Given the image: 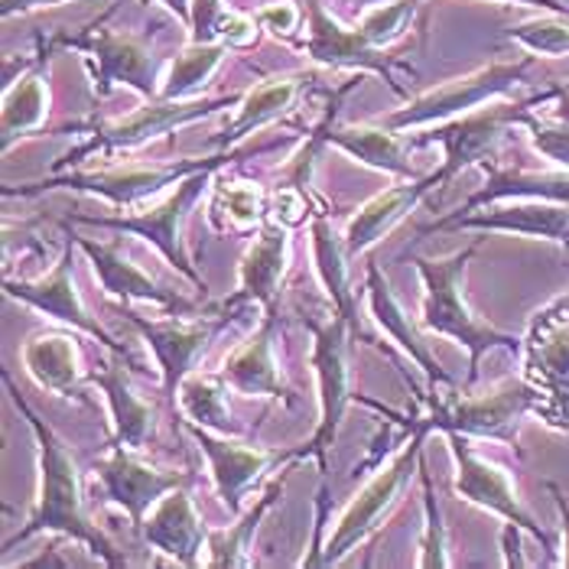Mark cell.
<instances>
[{
  "mask_svg": "<svg viewBox=\"0 0 569 569\" xmlns=\"http://www.w3.org/2000/svg\"><path fill=\"white\" fill-rule=\"evenodd\" d=\"M3 388L13 400V407L20 410V417L30 423L33 437H37V456H40V498L37 508L30 515L27 527H20L13 537H7L3 550H13L17 543L37 537V533H62L76 543L88 547L101 563L114 569L128 567V557L111 543V537L98 525H91L82 501V479H79V466L69 452V446L52 433V427L43 417L20 397L10 371H3Z\"/></svg>",
  "mask_w": 569,
  "mask_h": 569,
  "instance_id": "6da1fadb",
  "label": "cell"
},
{
  "mask_svg": "<svg viewBox=\"0 0 569 569\" xmlns=\"http://www.w3.org/2000/svg\"><path fill=\"white\" fill-rule=\"evenodd\" d=\"M479 244H469L449 258H413V267L423 280V309H420V326L427 332L449 336L452 342H459L469 351V385H476L479 378V365L488 351L505 349L518 351L521 339L511 332L495 329L491 322L479 319L472 307L466 303L462 293V280H466V267L476 258Z\"/></svg>",
  "mask_w": 569,
  "mask_h": 569,
  "instance_id": "7a4b0ae2",
  "label": "cell"
},
{
  "mask_svg": "<svg viewBox=\"0 0 569 569\" xmlns=\"http://www.w3.org/2000/svg\"><path fill=\"white\" fill-rule=\"evenodd\" d=\"M430 430H433L430 417L413 427L410 442H403V449L397 452L395 459L388 466H381L375 472V479L355 495V501L339 515V521L332 527L329 540L319 550H312L307 560H300V567H339L351 550H358V543H365L381 527L385 515L395 508L397 495L403 491V485L410 482V476L420 469L423 439H427Z\"/></svg>",
  "mask_w": 569,
  "mask_h": 569,
  "instance_id": "3957f363",
  "label": "cell"
},
{
  "mask_svg": "<svg viewBox=\"0 0 569 569\" xmlns=\"http://www.w3.org/2000/svg\"><path fill=\"white\" fill-rule=\"evenodd\" d=\"M244 157V150H221L216 157H192V160H179V163H160V167H128V170H79V173L52 176V179H40V182H27V186H7L3 196H40L46 189H72V192H88L98 196L104 202H111L114 209L133 212L140 209L147 199L163 196L176 189L182 179H189L199 170L209 167H224L231 160Z\"/></svg>",
  "mask_w": 569,
  "mask_h": 569,
  "instance_id": "277c9868",
  "label": "cell"
},
{
  "mask_svg": "<svg viewBox=\"0 0 569 569\" xmlns=\"http://www.w3.org/2000/svg\"><path fill=\"white\" fill-rule=\"evenodd\" d=\"M307 329L312 332V371H316V385H319V423L312 430V437L283 452V459H316L319 472H326L329 466V446L339 437L342 417L349 410L351 400V368H349V329L351 322L346 316L332 312L329 322H316L307 319Z\"/></svg>",
  "mask_w": 569,
  "mask_h": 569,
  "instance_id": "5b68a950",
  "label": "cell"
},
{
  "mask_svg": "<svg viewBox=\"0 0 569 569\" xmlns=\"http://www.w3.org/2000/svg\"><path fill=\"white\" fill-rule=\"evenodd\" d=\"M553 94H557V88L540 94V98H527V101H491V104L476 108L469 114H459L452 121L433 124L430 133L417 137L413 147H423V143H439L442 147V163H439L437 173H430L433 189H446L462 170L485 163L495 153V147L501 143V137L511 128H521L525 118L530 114V108L543 104V101H553Z\"/></svg>",
  "mask_w": 569,
  "mask_h": 569,
  "instance_id": "8992f818",
  "label": "cell"
},
{
  "mask_svg": "<svg viewBox=\"0 0 569 569\" xmlns=\"http://www.w3.org/2000/svg\"><path fill=\"white\" fill-rule=\"evenodd\" d=\"M530 62H533V56H525L518 62H491L479 72H472V76L452 79L446 86L430 88V91L410 98L400 111L385 114L378 124H385V128H391L397 133H407L417 131V128H433V124H442V121H452L459 114H469L476 108L498 101L515 86H521Z\"/></svg>",
  "mask_w": 569,
  "mask_h": 569,
  "instance_id": "52a82bcc",
  "label": "cell"
},
{
  "mask_svg": "<svg viewBox=\"0 0 569 569\" xmlns=\"http://www.w3.org/2000/svg\"><path fill=\"white\" fill-rule=\"evenodd\" d=\"M219 170L221 167H209V170H199L189 179H182L167 199H160L150 209H133V212H124V216H76V221L94 224V228L128 231V234H137V238L150 241L182 277H189L196 287L206 290L202 273L189 261V251H186V241H182V221L189 216V209L212 189V176L219 173Z\"/></svg>",
  "mask_w": 569,
  "mask_h": 569,
  "instance_id": "ba28073f",
  "label": "cell"
},
{
  "mask_svg": "<svg viewBox=\"0 0 569 569\" xmlns=\"http://www.w3.org/2000/svg\"><path fill=\"white\" fill-rule=\"evenodd\" d=\"M62 46L79 49L86 56L94 88L101 94H108L111 88L128 86L147 101H153L163 91V59L140 37L114 33V30H104L101 23H91L86 33L62 40Z\"/></svg>",
  "mask_w": 569,
  "mask_h": 569,
  "instance_id": "9c48e42d",
  "label": "cell"
},
{
  "mask_svg": "<svg viewBox=\"0 0 569 569\" xmlns=\"http://www.w3.org/2000/svg\"><path fill=\"white\" fill-rule=\"evenodd\" d=\"M540 391L521 378H508L479 397H462L452 403H437L430 413L433 430L462 433L469 439H498L515 446L518 427L530 410H537Z\"/></svg>",
  "mask_w": 569,
  "mask_h": 569,
  "instance_id": "30bf717a",
  "label": "cell"
},
{
  "mask_svg": "<svg viewBox=\"0 0 569 569\" xmlns=\"http://www.w3.org/2000/svg\"><path fill=\"white\" fill-rule=\"evenodd\" d=\"M446 437H449V449H452V459H456V491H459V498L482 508L488 515H495V518H501L505 525H518L543 550H550L553 547L550 533L537 525V518L527 511L518 488L511 482V476L498 462L479 456L469 446V437H462V433H446Z\"/></svg>",
  "mask_w": 569,
  "mask_h": 569,
  "instance_id": "8fae6325",
  "label": "cell"
},
{
  "mask_svg": "<svg viewBox=\"0 0 569 569\" xmlns=\"http://www.w3.org/2000/svg\"><path fill=\"white\" fill-rule=\"evenodd\" d=\"M241 94H221V98H186V101H176V98H153L147 101L140 111L128 114L124 121H114V124H104V128H94V137L88 140L82 150H76V160L88 157V153H128L137 150L163 133H173L199 118H209L221 108H238Z\"/></svg>",
  "mask_w": 569,
  "mask_h": 569,
  "instance_id": "7c38bea8",
  "label": "cell"
},
{
  "mask_svg": "<svg viewBox=\"0 0 569 569\" xmlns=\"http://www.w3.org/2000/svg\"><path fill=\"white\" fill-rule=\"evenodd\" d=\"M423 231H488V234H518L569 248V206L543 199H505L472 212H452Z\"/></svg>",
  "mask_w": 569,
  "mask_h": 569,
  "instance_id": "4fadbf2b",
  "label": "cell"
},
{
  "mask_svg": "<svg viewBox=\"0 0 569 569\" xmlns=\"http://www.w3.org/2000/svg\"><path fill=\"white\" fill-rule=\"evenodd\" d=\"M307 40L303 52L316 66H329V69H361V72H375L381 76L391 91H403L397 86L395 66L385 56V49L368 43V37L358 27L339 23L319 0H307Z\"/></svg>",
  "mask_w": 569,
  "mask_h": 569,
  "instance_id": "5bb4252c",
  "label": "cell"
},
{
  "mask_svg": "<svg viewBox=\"0 0 569 569\" xmlns=\"http://www.w3.org/2000/svg\"><path fill=\"white\" fill-rule=\"evenodd\" d=\"M128 322L143 336L147 349L157 355V368L163 375V395L176 400L179 385L192 375L196 361L209 351V346L216 342L228 316L221 319H196V322H186V319H163V322H147L140 319L137 312H124Z\"/></svg>",
  "mask_w": 569,
  "mask_h": 569,
  "instance_id": "9a60e30c",
  "label": "cell"
},
{
  "mask_svg": "<svg viewBox=\"0 0 569 569\" xmlns=\"http://www.w3.org/2000/svg\"><path fill=\"white\" fill-rule=\"evenodd\" d=\"M94 476L104 485V495L111 505H118L131 525L140 530L147 521L150 508L179 485H186V476L179 472H163L147 466L143 459H137V449H124V446H111L98 462H94Z\"/></svg>",
  "mask_w": 569,
  "mask_h": 569,
  "instance_id": "2e32d148",
  "label": "cell"
},
{
  "mask_svg": "<svg viewBox=\"0 0 569 569\" xmlns=\"http://www.w3.org/2000/svg\"><path fill=\"white\" fill-rule=\"evenodd\" d=\"M3 293L23 307L37 309L56 322H66L79 332H86L91 339H98L101 346H108L111 351H121V346L98 326V319L88 316L82 293L76 290V267H72V244L66 248V254L59 258V263L37 280H3Z\"/></svg>",
  "mask_w": 569,
  "mask_h": 569,
  "instance_id": "e0dca14e",
  "label": "cell"
},
{
  "mask_svg": "<svg viewBox=\"0 0 569 569\" xmlns=\"http://www.w3.org/2000/svg\"><path fill=\"white\" fill-rule=\"evenodd\" d=\"M189 433L196 437L199 449L209 459V472H212V482H216V491L224 501V508L234 511V515L241 511L248 491L254 488V482L261 479L263 472L273 462H287L283 452H267V449H258V446H244L234 437L212 433V430L196 427V423H189Z\"/></svg>",
  "mask_w": 569,
  "mask_h": 569,
  "instance_id": "ac0fdd59",
  "label": "cell"
},
{
  "mask_svg": "<svg viewBox=\"0 0 569 569\" xmlns=\"http://www.w3.org/2000/svg\"><path fill=\"white\" fill-rule=\"evenodd\" d=\"M140 533L150 550L173 560L176 567H199L202 550L209 547V527L202 525V518L182 485L167 491L150 508L147 521L140 525Z\"/></svg>",
  "mask_w": 569,
  "mask_h": 569,
  "instance_id": "d6986e66",
  "label": "cell"
},
{
  "mask_svg": "<svg viewBox=\"0 0 569 569\" xmlns=\"http://www.w3.org/2000/svg\"><path fill=\"white\" fill-rule=\"evenodd\" d=\"M76 244L86 251V258L91 261V270L101 283V290L114 300H124V303H153V307H163L176 312V316H186L192 303L182 300L176 290H163L160 283H153L137 263H131L118 248L111 244H101L94 238H82L76 234Z\"/></svg>",
  "mask_w": 569,
  "mask_h": 569,
  "instance_id": "ffe728a7",
  "label": "cell"
},
{
  "mask_svg": "<svg viewBox=\"0 0 569 569\" xmlns=\"http://www.w3.org/2000/svg\"><path fill=\"white\" fill-rule=\"evenodd\" d=\"M290 267V231L283 221H263L254 244L244 251L238 267V293L228 300L234 303H254V307L273 309L280 283Z\"/></svg>",
  "mask_w": 569,
  "mask_h": 569,
  "instance_id": "44dd1931",
  "label": "cell"
},
{
  "mask_svg": "<svg viewBox=\"0 0 569 569\" xmlns=\"http://www.w3.org/2000/svg\"><path fill=\"white\" fill-rule=\"evenodd\" d=\"M273 336H277V309H263L261 329L241 346L234 349L224 365H221V378L231 391L244 397H273V400H290V388L277 368V355H273Z\"/></svg>",
  "mask_w": 569,
  "mask_h": 569,
  "instance_id": "7402d4cb",
  "label": "cell"
},
{
  "mask_svg": "<svg viewBox=\"0 0 569 569\" xmlns=\"http://www.w3.org/2000/svg\"><path fill=\"white\" fill-rule=\"evenodd\" d=\"M433 192V182L430 176H420V179H400L397 186L378 192L375 199H368L355 216H351L349 228H346V248H349V258L365 254L371 244H378L397 221H403L420 202L423 196Z\"/></svg>",
  "mask_w": 569,
  "mask_h": 569,
  "instance_id": "603a6c76",
  "label": "cell"
},
{
  "mask_svg": "<svg viewBox=\"0 0 569 569\" xmlns=\"http://www.w3.org/2000/svg\"><path fill=\"white\" fill-rule=\"evenodd\" d=\"M86 381H91L101 395L108 397L111 420H114V442L140 452L153 439L157 410L131 388V375L124 368L121 351H114V358L101 371H88Z\"/></svg>",
  "mask_w": 569,
  "mask_h": 569,
  "instance_id": "cb8c5ba5",
  "label": "cell"
},
{
  "mask_svg": "<svg viewBox=\"0 0 569 569\" xmlns=\"http://www.w3.org/2000/svg\"><path fill=\"white\" fill-rule=\"evenodd\" d=\"M365 297H368V312L371 319L381 326V332L395 342L397 349L407 351L410 361L417 368H423V375L433 381V385H452V378L439 368V361L430 355V346L420 339V332L413 329L410 316L403 312L400 300L395 297L388 277L381 273L378 263H368V273H365Z\"/></svg>",
  "mask_w": 569,
  "mask_h": 569,
  "instance_id": "d4e9b609",
  "label": "cell"
},
{
  "mask_svg": "<svg viewBox=\"0 0 569 569\" xmlns=\"http://www.w3.org/2000/svg\"><path fill=\"white\" fill-rule=\"evenodd\" d=\"M20 361L27 375L56 397L79 395V381L88 371L82 368L79 339L69 332H37L23 342Z\"/></svg>",
  "mask_w": 569,
  "mask_h": 569,
  "instance_id": "484cf974",
  "label": "cell"
},
{
  "mask_svg": "<svg viewBox=\"0 0 569 569\" xmlns=\"http://www.w3.org/2000/svg\"><path fill=\"white\" fill-rule=\"evenodd\" d=\"M326 143L339 147L351 160L378 170V173L397 176V179H420L410 163V147L397 137V131L385 124H342L326 128Z\"/></svg>",
  "mask_w": 569,
  "mask_h": 569,
  "instance_id": "4316f807",
  "label": "cell"
},
{
  "mask_svg": "<svg viewBox=\"0 0 569 569\" xmlns=\"http://www.w3.org/2000/svg\"><path fill=\"white\" fill-rule=\"evenodd\" d=\"M46 118H49V59H40L3 91V108H0L3 150H10L17 140L30 133L43 131Z\"/></svg>",
  "mask_w": 569,
  "mask_h": 569,
  "instance_id": "83f0119b",
  "label": "cell"
},
{
  "mask_svg": "<svg viewBox=\"0 0 569 569\" xmlns=\"http://www.w3.org/2000/svg\"><path fill=\"white\" fill-rule=\"evenodd\" d=\"M300 88H303V76H273L251 91H244L234 118L228 121V128L219 137L221 150H234L244 137L258 133L267 124H273L280 114H287L293 108Z\"/></svg>",
  "mask_w": 569,
  "mask_h": 569,
  "instance_id": "f1b7e54d",
  "label": "cell"
},
{
  "mask_svg": "<svg viewBox=\"0 0 569 569\" xmlns=\"http://www.w3.org/2000/svg\"><path fill=\"white\" fill-rule=\"evenodd\" d=\"M485 189H479L459 212H472L491 202L505 199H543V202H560L569 206V170L553 173H530V170H498L485 163Z\"/></svg>",
  "mask_w": 569,
  "mask_h": 569,
  "instance_id": "f546056e",
  "label": "cell"
},
{
  "mask_svg": "<svg viewBox=\"0 0 569 569\" xmlns=\"http://www.w3.org/2000/svg\"><path fill=\"white\" fill-rule=\"evenodd\" d=\"M309 238H312V261H316V273L332 300V307L339 316H346L349 322H355V300L349 290V248L346 238H339L332 231V221L326 219L322 209L312 212L309 219Z\"/></svg>",
  "mask_w": 569,
  "mask_h": 569,
  "instance_id": "4dcf8cb0",
  "label": "cell"
},
{
  "mask_svg": "<svg viewBox=\"0 0 569 569\" xmlns=\"http://www.w3.org/2000/svg\"><path fill=\"white\" fill-rule=\"evenodd\" d=\"M280 495H283V482H270V488L258 498V505L251 511H244L234 525H228V530H209V547H206L209 560L206 563L212 569L251 567V557H248L251 540Z\"/></svg>",
  "mask_w": 569,
  "mask_h": 569,
  "instance_id": "1f68e13d",
  "label": "cell"
},
{
  "mask_svg": "<svg viewBox=\"0 0 569 569\" xmlns=\"http://www.w3.org/2000/svg\"><path fill=\"white\" fill-rule=\"evenodd\" d=\"M228 385L221 375H189L179 391L176 400L182 417L196 427H206L212 433H224V437H238V427L231 420V410H228Z\"/></svg>",
  "mask_w": 569,
  "mask_h": 569,
  "instance_id": "d6a6232c",
  "label": "cell"
},
{
  "mask_svg": "<svg viewBox=\"0 0 569 569\" xmlns=\"http://www.w3.org/2000/svg\"><path fill=\"white\" fill-rule=\"evenodd\" d=\"M254 33H258V20L234 13L224 0H192L189 43L248 46L254 43Z\"/></svg>",
  "mask_w": 569,
  "mask_h": 569,
  "instance_id": "836d02e7",
  "label": "cell"
},
{
  "mask_svg": "<svg viewBox=\"0 0 569 569\" xmlns=\"http://www.w3.org/2000/svg\"><path fill=\"white\" fill-rule=\"evenodd\" d=\"M231 46L224 43H189L167 69L163 76V91L160 98H176V101H186V98H199V91L209 86L212 72L224 62Z\"/></svg>",
  "mask_w": 569,
  "mask_h": 569,
  "instance_id": "e575fe53",
  "label": "cell"
},
{
  "mask_svg": "<svg viewBox=\"0 0 569 569\" xmlns=\"http://www.w3.org/2000/svg\"><path fill=\"white\" fill-rule=\"evenodd\" d=\"M420 482H423V518H427V527H423V537H420V557H417V567H423V569L452 567V560H449V533H446V525H442L437 488H433L430 469H427V462H423V459H420Z\"/></svg>",
  "mask_w": 569,
  "mask_h": 569,
  "instance_id": "d590c367",
  "label": "cell"
},
{
  "mask_svg": "<svg viewBox=\"0 0 569 569\" xmlns=\"http://www.w3.org/2000/svg\"><path fill=\"white\" fill-rule=\"evenodd\" d=\"M563 13H543V17H530L525 23L508 30V40L527 49L530 56H550L560 59L569 56V23L560 20Z\"/></svg>",
  "mask_w": 569,
  "mask_h": 569,
  "instance_id": "8d00e7d4",
  "label": "cell"
},
{
  "mask_svg": "<svg viewBox=\"0 0 569 569\" xmlns=\"http://www.w3.org/2000/svg\"><path fill=\"white\" fill-rule=\"evenodd\" d=\"M420 0H395V3H378V7H368L358 30L368 37V43L375 46H391L397 43L403 33H407V23L413 20Z\"/></svg>",
  "mask_w": 569,
  "mask_h": 569,
  "instance_id": "74e56055",
  "label": "cell"
},
{
  "mask_svg": "<svg viewBox=\"0 0 569 569\" xmlns=\"http://www.w3.org/2000/svg\"><path fill=\"white\" fill-rule=\"evenodd\" d=\"M216 189V206L238 228H254L267 219V199L258 186L251 182H219Z\"/></svg>",
  "mask_w": 569,
  "mask_h": 569,
  "instance_id": "f35d334b",
  "label": "cell"
},
{
  "mask_svg": "<svg viewBox=\"0 0 569 569\" xmlns=\"http://www.w3.org/2000/svg\"><path fill=\"white\" fill-rule=\"evenodd\" d=\"M521 128L527 131L530 147L543 160L557 163L560 170H569V121H563V118H533V114H527Z\"/></svg>",
  "mask_w": 569,
  "mask_h": 569,
  "instance_id": "ab89813d",
  "label": "cell"
},
{
  "mask_svg": "<svg viewBox=\"0 0 569 569\" xmlns=\"http://www.w3.org/2000/svg\"><path fill=\"white\" fill-rule=\"evenodd\" d=\"M537 346V361L543 365V378L557 385L560 391H569V319L550 322L543 329V346Z\"/></svg>",
  "mask_w": 569,
  "mask_h": 569,
  "instance_id": "60d3db41",
  "label": "cell"
},
{
  "mask_svg": "<svg viewBox=\"0 0 569 569\" xmlns=\"http://www.w3.org/2000/svg\"><path fill=\"white\" fill-rule=\"evenodd\" d=\"M307 13L293 3V0H277V3H267L261 7L258 13H254V20L261 23L263 30H270L273 37H290L297 27H300V20H303Z\"/></svg>",
  "mask_w": 569,
  "mask_h": 569,
  "instance_id": "b9f144b4",
  "label": "cell"
},
{
  "mask_svg": "<svg viewBox=\"0 0 569 569\" xmlns=\"http://www.w3.org/2000/svg\"><path fill=\"white\" fill-rule=\"evenodd\" d=\"M501 543H505V567H527V560L521 557V527L505 525Z\"/></svg>",
  "mask_w": 569,
  "mask_h": 569,
  "instance_id": "7bdbcfd3",
  "label": "cell"
},
{
  "mask_svg": "<svg viewBox=\"0 0 569 569\" xmlns=\"http://www.w3.org/2000/svg\"><path fill=\"white\" fill-rule=\"evenodd\" d=\"M547 488H550V495L557 501V511H560V521H563V557H560V567L569 569V501L567 495H563V488L557 482H547Z\"/></svg>",
  "mask_w": 569,
  "mask_h": 569,
  "instance_id": "ee69618b",
  "label": "cell"
},
{
  "mask_svg": "<svg viewBox=\"0 0 569 569\" xmlns=\"http://www.w3.org/2000/svg\"><path fill=\"white\" fill-rule=\"evenodd\" d=\"M62 0H0V13L3 17H17V13H30V10H40V7H56Z\"/></svg>",
  "mask_w": 569,
  "mask_h": 569,
  "instance_id": "f6af8a7d",
  "label": "cell"
},
{
  "mask_svg": "<svg viewBox=\"0 0 569 569\" xmlns=\"http://www.w3.org/2000/svg\"><path fill=\"white\" fill-rule=\"evenodd\" d=\"M498 3H515V7H537V10H550V13H563L569 17L567 3L560 0H498Z\"/></svg>",
  "mask_w": 569,
  "mask_h": 569,
  "instance_id": "bcb514c9",
  "label": "cell"
},
{
  "mask_svg": "<svg viewBox=\"0 0 569 569\" xmlns=\"http://www.w3.org/2000/svg\"><path fill=\"white\" fill-rule=\"evenodd\" d=\"M157 3H163L167 10H173L176 20L189 27V13H192V0H157Z\"/></svg>",
  "mask_w": 569,
  "mask_h": 569,
  "instance_id": "7dc6e473",
  "label": "cell"
},
{
  "mask_svg": "<svg viewBox=\"0 0 569 569\" xmlns=\"http://www.w3.org/2000/svg\"><path fill=\"white\" fill-rule=\"evenodd\" d=\"M553 118H563L569 121V86H560L557 88V94H553Z\"/></svg>",
  "mask_w": 569,
  "mask_h": 569,
  "instance_id": "c3c4849f",
  "label": "cell"
},
{
  "mask_svg": "<svg viewBox=\"0 0 569 569\" xmlns=\"http://www.w3.org/2000/svg\"><path fill=\"white\" fill-rule=\"evenodd\" d=\"M346 3H358V7H378V3H395V0H346Z\"/></svg>",
  "mask_w": 569,
  "mask_h": 569,
  "instance_id": "681fc988",
  "label": "cell"
}]
</instances>
